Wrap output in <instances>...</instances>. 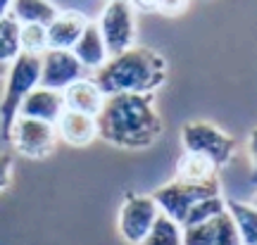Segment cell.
Wrapping results in <instances>:
<instances>
[{"label":"cell","mask_w":257,"mask_h":245,"mask_svg":"<svg viewBox=\"0 0 257 245\" xmlns=\"http://www.w3.org/2000/svg\"><path fill=\"white\" fill-rule=\"evenodd\" d=\"M98 136L124 150L150 148L162 136L153 95H110L98 114Z\"/></svg>","instance_id":"cell-1"},{"label":"cell","mask_w":257,"mask_h":245,"mask_svg":"<svg viewBox=\"0 0 257 245\" xmlns=\"http://www.w3.org/2000/svg\"><path fill=\"white\" fill-rule=\"evenodd\" d=\"M100 91L110 95H155L167 81V60L148 46H134L110 57L93 74Z\"/></svg>","instance_id":"cell-2"},{"label":"cell","mask_w":257,"mask_h":245,"mask_svg":"<svg viewBox=\"0 0 257 245\" xmlns=\"http://www.w3.org/2000/svg\"><path fill=\"white\" fill-rule=\"evenodd\" d=\"M5 86L0 95V138L8 141L10 129L19 117V107L27 100V95L38 86L41 79V57L36 55H19L12 64H8L5 72Z\"/></svg>","instance_id":"cell-3"},{"label":"cell","mask_w":257,"mask_h":245,"mask_svg":"<svg viewBox=\"0 0 257 245\" xmlns=\"http://www.w3.org/2000/svg\"><path fill=\"white\" fill-rule=\"evenodd\" d=\"M181 146L184 153L207 157L217 169L226 167L236 155V138L205 119H191L181 127Z\"/></svg>","instance_id":"cell-4"},{"label":"cell","mask_w":257,"mask_h":245,"mask_svg":"<svg viewBox=\"0 0 257 245\" xmlns=\"http://www.w3.org/2000/svg\"><path fill=\"white\" fill-rule=\"evenodd\" d=\"M214 195H221L219 191V179L210 183H186V181H174L160 186L155 193H153V200L160 207V214L169 217L172 221H176L179 226H184L186 217L198 202L207 198H214Z\"/></svg>","instance_id":"cell-5"},{"label":"cell","mask_w":257,"mask_h":245,"mask_svg":"<svg viewBox=\"0 0 257 245\" xmlns=\"http://www.w3.org/2000/svg\"><path fill=\"white\" fill-rule=\"evenodd\" d=\"M95 24L100 29V36L107 46L110 57L136 46V10L128 0L107 3Z\"/></svg>","instance_id":"cell-6"},{"label":"cell","mask_w":257,"mask_h":245,"mask_svg":"<svg viewBox=\"0 0 257 245\" xmlns=\"http://www.w3.org/2000/svg\"><path fill=\"white\" fill-rule=\"evenodd\" d=\"M157 217H160V207L153 200V195L126 193V198L119 207V217H117L119 236L128 245H141L150 233V228L155 226Z\"/></svg>","instance_id":"cell-7"},{"label":"cell","mask_w":257,"mask_h":245,"mask_svg":"<svg viewBox=\"0 0 257 245\" xmlns=\"http://www.w3.org/2000/svg\"><path fill=\"white\" fill-rule=\"evenodd\" d=\"M8 141L19 155H24L29 160H43L50 157L57 146V131L55 124H46V121H36V119L17 117L15 124L10 129Z\"/></svg>","instance_id":"cell-8"},{"label":"cell","mask_w":257,"mask_h":245,"mask_svg":"<svg viewBox=\"0 0 257 245\" xmlns=\"http://www.w3.org/2000/svg\"><path fill=\"white\" fill-rule=\"evenodd\" d=\"M91 74L81 67V62L74 57L72 50H46L41 55V79L38 86L50 91L62 93L72 83L81 81Z\"/></svg>","instance_id":"cell-9"},{"label":"cell","mask_w":257,"mask_h":245,"mask_svg":"<svg viewBox=\"0 0 257 245\" xmlns=\"http://www.w3.org/2000/svg\"><path fill=\"white\" fill-rule=\"evenodd\" d=\"M184 245H240V238L231 214L224 212L205 224L184 228Z\"/></svg>","instance_id":"cell-10"},{"label":"cell","mask_w":257,"mask_h":245,"mask_svg":"<svg viewBox=\"0 0 257 245\" xmlns=\"http://www.w3.org/2000/svg\"><path fill=\"white\" fill-rule=\"evenodd\" d=\"M91 19L79 10H60L48 24V50H72Z\"/></svg>","instance_id":"cell-11"},{"label":"cell","mask_w":257,"mask_h":245,"mask_svg":"<svg viewBox=\"0 0 257 245\" xmlns=\"http://www.w3.org/2000/svg\"><path fill=\"white\" fill-rule=\"evenodd\" d=\"M57 138L72 148H86L91 146L98 136V117H88L81 112H69L64 109L62 117L55 124Z\"/></svg>","instance_id":"cell-12"},{"label":"cell","mask_w":257,"mask_h":245,"mask_svg":"<svg viewBox=\"0 0 257 245\" xmlns=\"http://www.w3.org/2000/svg\"><path fill=\"white\" fill-rule=\"evenodd\" d=\"M64 112V98L62 93L36 86L34 91L27 95V100L19 107V117L36 119V121H46V124H57V119Z\"/></svg>","instance_id":"cell-13"},{"label":"cell","mask_w":257,"mask_h":245,"mask_svg":"<svg viewBox=\"0 0 257 245\" xmlns=\"http://www.w3.org/2000/svg\"><path fill=\"white\" fill-rule=\"evenodd\" d=\"M62 98H64V109L81 112V114H88V117H98L107 95L100 91V86L95 83L93 76H86L81 81L72 83L69 88H64Z\"/></svg>","instance_id":"cell-14"},{"label":"cell","mask_w":257,"mask_h":245,"mask_svg":"<svg viewBox=\"0 0 257 245\" xmlns=\"http://www.w3.org/2000/svg\"><path fill=\"white\" fill-rule=\"evenodd\" d=\"M72 53L91 76L105 67V62L110 60V53H107V46H105V41L100 36V29H98L95 22H88V27L83 29L79 41L74 43Z\"/></svg>","instance_id":"cell-15"},{"label":"cell","mask_w":257,"mask_h":245,"mask_svg":"<svg viewBox=\"0 0 257 245\" xmlns=\"http://www.w3.org/2000/svg\"><path fill=\"white\" fill-rule=\"evenodd\" d=\"M12 17L17 19L19 24H41L48 27L53 19L57 17V8L53 0H12V5L8 10Z\"/></svg>","instance_id":"cell-16"},{"label":"cell","mask_w":257,"mask_h":245,"mask_svg":"<svg viewBox=\"0 0 257 245\" xmlns=\"http://www.w3.org/2000/svg\"><path fill=\"white\" fill-rule=\"evenodd\" d=\"M217 167L202 155L184 153L176 162V179L186 183H210L217 181Z\"/></svg>","instance_id":"cell-17"},{"label":"cell","mask_w":257,"mask_h":245,"mask_svg":"<svg viewBox=\"0 0 257 245\" xmlns=\"http://www.w3.org/2000/svg\"><path fill=\"white\" fill-rule=\"evenodd\" d=\"M226 212L231 214L240 245H257V207L252 202L226 200Z\"/></svg>","instance_id":"cell-18"},{"label":"cell","mask_w":257,"mask_h":245,"mask_svg":"<svg viewBox=\"0 0 257 245\" xmlns=\"http://www.w3.org/2000/svg\"><path fill=\"white\" fill-rule=\"evenodd\" d=\"M22 55V24L10 12L0 15V64L8 67Z\"/></svg>","instance_id":"cell-19"},{"label":"cell","mask_w":257,"mask_h":245,"mask_svg":"<svg viewBox=\"0 0 257 245\" xmlns=\"http://www.w3.org/2000/svg\"><path fill=\"white\" fill-rule=\"evenodd\" d=\"M141 245H184V228L169 217L160 214L155 226L150 228V233Z\"/></svg>","instance_id":"cell-20"},{"label":"cell","mask_w":257,"mask_h":245,"mask_svg":"<svg viewBox=\"0 0 257 245\" xmlns=\"http://www.w3.org/2000/svg\"><path fill=\"white\" fill-rule=\"evenodd\" d=\"M224 212H226V200L221 198V195L207 198V200H202V202H198V205L188 212V217H186L181 228H191V226H198V224H205V221L219 217Z\"/></svg>","instance_id":"cell-21"},{"label":"cell","mask_w":257,"mask_h":245,"mask_svg":"<svg viewBox=\"0 0 257 245\" xmlns=\"http://www.w3.org/2000/svg\"><path fill=\"white\" fill-rule=\"evenodd\" d=\"M48 50V29L41 24H24L22 27V53L24 55H41Z\"/></svg>","instance_id":"cell-22"},{"label":"cell","mask_w":257,"mask_h":245,"mask_svg":"<svg viewBox=\"0 0 257 245\" xmlns=\"http://www.w3.org/2000/svg\"><path fill=\"white\" fill-rule=\"evenodd\" d=\"M188 5H191V0H157L155 12L167 15V17H176V15L186 12V10H188Z\"/></svg>","instance_id":"cell-23"},{"label":"cell","mask_w":257,"mask_h":245,"mask_svg":"<svg viewBox=\"0 0 257 245\" xmlns=\"http://www.w3.org/2000/svg\"><path fill=\"white\" fill-rule=\"evenodd\" d=\"M12 169H15L12 155L0 153V193L10 188V183H12Z\"/></svg>","instance_id":"cell-24"},{"label":"cell","mask_w":257,"mask_h":245,"mask_svg":"<svg viewBox=\"0 0 257 245\" xmlns=\"http://www.w3.org/2000/svg\"><path fill=\"white\" fill-rule=\"evenodd\" d=\"M248 157H250V169H252V181H257V127L250 131L248 136Z\"/></svg>","instance_id":"cell-25"},{"label":"cell","mask_w":257,"mask_h":245,"mask_svg":"<svg viewBox=\"0 0 257 245\" xmlns=\"http://www.w3.org/2000/svg\"><path fill=\"white\" fill-rule=\"evenodd\" d=\"M134 10H141V12H155V5L157 0H128Z\"/></svg>","instance_id":"cell-26"},{"label":"cell","mask_w":257,"mask_h":245,"mask_svg":"<svg viewBox=\"0 0 257 245\" xmlns=\"http://www.w3.org/2000/svg\"><path fill=\"white\" fill-rule=\"evenodd\" d=\"M10 5H12V0H0V15H5L10 10Z\"/></svg>","instance_id":"cell-27"},{"label":"cell","mask_w":257,"mask_h":245,"mask_svg":"<svg viewBox=\"0 0 257 245\" xmlns=\"http://www.w3.org/2000/svg\"><path fill=\"white\" fill-rule=\"evenodd\" d=\"M5 72H8V67H3V64H0V79L5 76Z\"/></svg>","instance_id":"cell-28"},{"label":"cell","mask_w":257,"mask_h":245,"mask_svg":"<svg viewBox=\"0 0 257 245\" xmlns=\"http://www.w3.org/2000/svg\"><path fill=\"white\" fill-rule=\"evenodd\" d=\"M252 205H255V207H257V193H255V198H252Z\"/></svg>","instance_id":"cell-29"},{"label":"cell","mask_w":257,"mask_h":245,"mask_svg":"<svg viewBox=\"0 0 257 245\" xmlns=\"http://www.w3.org/2000/svg\"><path fill=\"white\" fill-rule=\"evenodd\" d=\"M107 3H112V0H107Z\"/></svg>","instance_id":"cell-30"}]
</instances>
